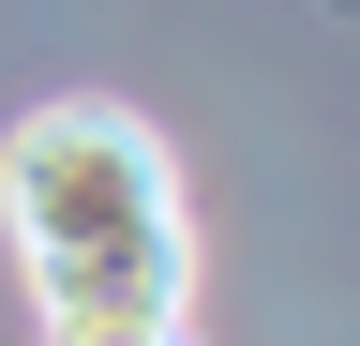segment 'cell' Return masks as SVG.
<instances>
[{
    "mask_svg": "<svg viewBox=\"0 0 360 346\" xmlns=\"http://www.w3.org/2000/svg\"><path fill=\"white\" fill-rule=\"evenodd\" d=\"M0 241L30 271L45 346H165L195 301V226H180V166L135 106H30L0 136Z\"/></svg>",
    "mask_w": 360,
    "mask_h": 346,
    "instance_id": "cell-1",
    "label": "cell"
},
{
    "mask_svg": "<svg viewBox=\"0 0 360 346\" xmlns=\"http://www.w3.org/2000/svg\"><path fill=\"white\" fill-rule=\"evenodd\" d=\"M165 346H180V331H165Z\"/></svg>",
    "mask_w": 360,
    "mask_h": 346,
    "instance_id": "cell-2",
    "label": "cell"
}]
</instances>
